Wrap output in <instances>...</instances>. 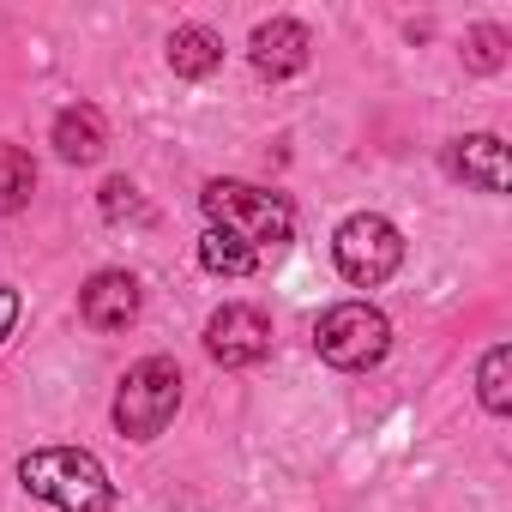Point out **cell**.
<instances>
[{
  "mask_svg": "<svg viewBox=\"0 0 512 512\" xmlns=\"http://www.w3.org/2000/svg\"><path fill=\"white\" fill-rule=\"evenodd\" d=\"M19 482L25 494L61 506V512H109L115 506V482L103 470L97 452L85 446H37L19 458Z\"/></svg>",
  "mask_w": 512,
  "mask_h": 512,
  "instance_id": "cell-1",
  "label": "cell"
},
{
  "mask_svg": "<svg viewBox=\"0 0 512 512\" xmlns=\"http://www.w3.org/2000/svg\"><path fill=\"white\" fill-rule=\"evenodd\" d=\"M199 211L211 217V229H223V235H235L241 247H284L290 235H296V211H290V199L284 193H272V187H247V181H211L205 193H199Z\"/></svg>",
  "mask_w": 512,
  "mask_h": 512,
  "instance_id": "cell-2",
  "label": "cell"
},
{
  "mask_svg": "<svg viewBox=\"0 0 512 512\" xmlns=\"http://www.w3.org/2000/svg\"><path fill=\"white\" fill-rule=\"evenodd\" d=\"M181 410V368L169 356H145L127 368L121 392H115V428L127 440H157Z\"/></svg>",
  "mask_w": 512,
  "mask_h": 512,
  "instance_id": "cell-3",
  "label": "cell"
},
{
  "mask_svg": "<svg viewBox=\"0 0 512 512\" xmlns=\"http://www.w3.org/2000/svg\"><path fill=\"white\" fill-rule=\"evenodd\" d=\"M314 350H320L326 368L362 374V368L386 362V350H392V326H386V314L368 308V302H338V308L320 314V326H314Z\"/></svg>",
  "mask_w": 512,
  "mask_h": 512,
  "instance_id": "cell-4",
  "label": "cell"
},
{
  "mask_svg": "<svg viewBox=\"0 0 512 512\" xmlns=\"http://www.w3.org/2000/svg\"><path fill=\"white\" fill-rule=\"evenodd\" d=\"M332 260H338V272H344L356 290H374V284H386V278L404 266V235H398L392 217L356 211V217H344L338 235H332Z\"/></svg>",
  "mask_w": 512,
  "mask_h": 512,
  "instance_id": "cell-5",
  "label": "cell"
},
{
  "mask_svg": "<svg viewBox=\"0 0 512 512\" xmlns=\"http://www.w3.org/2000/svg\"><path fill=\"white\" fill-rule=\"evenodd\" d=\"M205 350L223 368H253V362L272 356V320L260 308H247V302H229V308H217L205 320Z\"/></svg>",
  "mask_w": 512,
  "mask_h": 512,
  "instance_id": "cell-6",
  "label": "cell"
},
{
  "mask_svg": "<svg viewBox=\"0 0 512 512\" xmlns=\"http://www.w3.org/2000/svg\"><path fill=\"white\" fill-rule=\"evenodd\" d=\"M139 302H145V290H139L133 272H97V278L79 290V314H85V326H97V332H127V326L139 320Z\"/></svg>",
  "mask_w": 512,
  "mask_h": 512,
  "instance_id": "cell-7",
  "label": "cell"
},
{
  "mask_svg": "<svg viewBox=\"0 0 512 512\" xmlns=\"http://www.w3.org/2000/svg\"><path fill=\"white\" fill-rule=\"evenodd\" d=\"M247 55H253V67H260L266 79H296V73L314 61V37H308V25H296V19H266L260 31H253Z\"/></svg>",
  "mask_w": 512,
  "mask_h": 512,
  "instance_id": "cell-8",
  "label": "cell"
},
{
  "mask_svg": "<svg viewBox=\"0 0 512 512\" xmlns=\"http://www.w3.org/2000/svg\"><path fill=\"white\" fill-rule=\"evenodd\" d=\"M446 163H452L458 181H470V187H482V193H506V181H512V169H506V145H500L494 133H470V139H458V145L446 151Z\"/></svg>",
  "mask_w": 512,
  "mask_h": 512,
  "instance_id": "cell-9",
  "label": "cell"
},
{
  "mask_svg": "<svg viewBox=\"0 0 512 512\" xmlns=\"http://www.w3.org/2000/svg\"><path fill=\"white\" fill-rule=\"evenodd\" d=\"M103 145H109V121H103V109L73 103V109L55 115V151H61L67 163H97Z\"/></svg>",
  "mask_w": 512,
  "mask_h": 512,
  "instance_id": "cell-10",
  "label": "cell"
},
{
  "mask_svg": "<svg viewBox=\"0 0 512 512\" xmlns=\"http://www.w3.org/2000/svg\"><path fill=\"white\" fill-rule=\"evenodd\" d=\"M223 67V43L205 25H175L169 31V73L175 79H211Z\"/></svg>",
  "mask_w": 512,
  "mask_h": 512,
  "instance_id": "cell-11",
  "label": "cell"
},
{
  "mask_svg": "<svg viewBox=\"0 0 512 512\" xmlns=\"http://www.w3.org/2000/svg\"><path fill=\"white\" fill-rule=\"evenodd\" d=\"M31 193H37V163H31V151L0 145V217L25 211V205H31Z\"/></svg>",
  "mask_w": 512,
  "mask_h": 512,
  "instance_id": "cell-12",
  "label": "cell"
},
{
  "mask_svg": "<svg viewBox=\"0 0 512 512\" xmlns=\"http://www.w3.org/2000/svg\"><path fill=\"white\" fill-rule=\"evenodd\" d=\"M199 266L217 272V278H247L253 266H260V253L241 247V241L223 235V229H205V241H199Z\"/></svg>",
  "mask_w": 512,
  "mask_h": 512,
  "instance_id": "cell-13",
  "label": "cell"
},
{
  "mask_svg": "<svg viewBox=\"0 0 512 512\" xmlns=\"http://www.w3.org/2000/svg\"><path fill=\"white\" fill-rule=\"evenodd\" d=\"M476 392H482V410H494V416L512 410V350H506V344H494V350L482 356V368H476Z\"/></svg>",
  "mask_w": 512,
  "mask_h": 512,
  "instance_id": "cell-14",
  "label": "cell"
},
{
  "mask_svg": "<svg viewBox=\"0 0 512 512\" xmlns=\"http://www.w3.org/2000/svg\"><path fill=\"white\" fill-rule=\"evenodd\" d=\"M464 67L470 73H500L506 67V31L500 25H476L464 37Z\"/></svg>",
  "mask_w": 512,
  "mask_h": 512,
  "instance_id": "cell-15",
  "label": "cell"
},
{
  "mask_svg": "<svg viewBox=\"0 0 512 512\" xmlns=\"http://www.w3.org/2000/svg\"><path fill=\"white\" fill-rule=\"evenodd\" d=\"M103 217H109V223H121V217H145V199H139V187H133L127 175L103 181Z\"/></svg>",
  "mask_w": 512,
  "mask_h": 512,
  "instance_id": "cell-16",
  "label": "cell"
},
{
  "mask_svg": "<svg viewBox=\"0 0 512 512\" xmlns=\"http://www.w3.org/2000/svg\"><path fill=\"white\" fill-rule=\"evenodd\" d=\"M13 320H19V290H0V344H7Z\"/></svg>",
  "mask_w": 512,
  "mask_h": 512,
  "instance_id": "cell-17",
  "label": "cell"
}]
</instances>
